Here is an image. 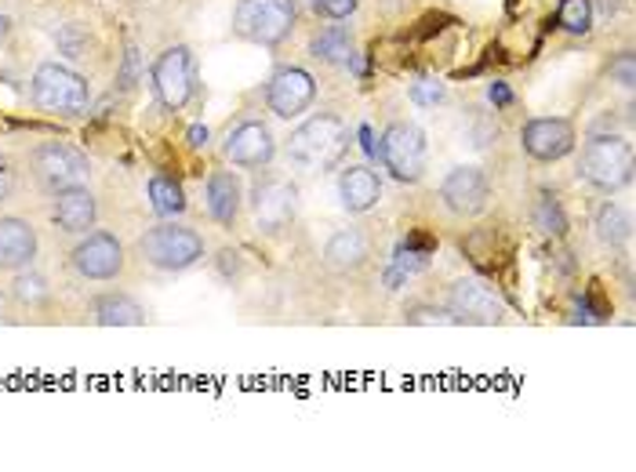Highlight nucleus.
Masks as SVG:
<instances>
[{
    "mask_svg": "<svg viewBox=\"0 0 636 472\" xmlns=\"http://www.w3.org/2000/svg\"><path fill=\"white\" fill-rule=\"evenodd\" d=\"M346 124H342L335 113H317L306 124H298L288 139V156L291 164H298L302 171H328L342 161L346 153Z\"/></svg>",
    "mask_w": 636,
    "mask_h": 472,
    "instance_id": "1",
    "label": "nucleus"
},
{
    "mask_svg": "<svg viewBox=\"0 0 636 472\" xmlns=\"http://www.w3.org/2000/svg\"><path fill=\"white\" fill-rule=\"evenodd\" d=\"M29 94H34V106L51 117H80L91 102L88 80L62 62H40L29 80Z\"/></svg>",
    "mask_w": 636,
    "mask_h": 472,
    "instance_id": "2",
    "label": "nucleus"
},
{
    "mask_svg": "<svg viewBox=\"0 0 636 472\" xmlns=\"http://www.w3.org/2000/svg\"><path fill=\"white\" fill-rule=\"evenodd\" d=\"M139 258L161 272H186L204 258V237L190 226L161 222L139 237Z\"/></svg>",
    "mask_w": 636,
    "mask_h": 472,
    "instance_id": "3",
    "label": "nucleus"
},
{
    "mask_svg": "<svg viewBox=\"0 0 636 472\" xmlns=\"http://www.w3.org/2000/svg\"><path fill=\"white\" fill-rule=\"evenodd\" d=\"M295 0H241L233 12V34L258 48H280L295 34Z\"/></svg>",
    "mask_w": 636,
    "mask_h": 472,
    "instance_id": "4",
    "label": "nucleus"
},
{
    "mask_svg": "<svg viewBox=\"0 0 636 472\" xmlns=\"http://www.w3.org/2000/svg\"><path fill=\"white\" fill-rule=\"evenodd\" d=\"M578 175L600 193H619L633 182V145L619 135H593L582 150Z\"/></svg>",
    "mask_w": 636,
    "mask_h": 472,
    "instance_id": "5",
    "label": "nucleus"
},
{
    "mask_svg": "<svg viewBox=\"0 0 636 472\" xmlns=\"http://www.w3.org/2000/svg\"><path fill=\"white\" fill-rule=\"evenodd\" d=\"M29 171H34V182L44 189V193H62V189L73 186H88L91 178V161L88 153H80L77 145L69 142H40L34 153H29Z\"/></svg>",
    "mask_w": 636,
    "mask_h": 472,
    "instance_id": "6",
    "label": "nucleus"
},
{
    "mask_svg": "<svg viewBox=\"0 0 636 472\" xmlns=\"http://www.w3.org/2000/svg\"><path fill=\"white\" fill-rule=\"evenodd\" d=\"M150 80H153L156 99H161L168 110L190 106V99L196 94V59H193V51L186 44L164 48L161 55L153 59Z\"/></svg>",
    "mask_w": 636,
    "mask_h": 472,
    "instance_id": "7",
    "label": "nucleus"
},
{
    "mask_svg": "<svg viewBox=\"0 0 636 472\" xmlns=\"http://www.w3.org/2000/svg\"><path fill=\"white\" fill-rule=\"evenodd\" d=\"M382 164L396 182H419L425 175V135L408 120H396L382 135Z\"/></svg>",
    "mask_w": 636,
    "mask_h": 472,
    "instance_id": "8",
    "label": "nucleus"
},
{
    "mask_svg": "<svg viewBox=\"0 0 636 472\" xmlns=\"http://www.w3.org/2000/svg\"><path fill=\"white\" fill-rule=\"evenodd\" d=\"M69 261L80 280L110 283L124 272V244L113 233H106V229H99V233H88L77 247H73Z\"/></svg>",
    "mask_w": 636,
    "mask_h": 472,
    "instance_id": "9",
    "label": "nucleus"
},
{
    "mask_svg": "<svg viewBox=\"0 0 636 472\" xmlns=\"http://www.w3.org/2000/svg\"><path fill=\"white\" fill-rule=\"evenodd\" d=\"M252 212L263 233H280V229H288L298 215V186L280 175L263 178V182L252 189Z\"/></svg>",
    "mask_w": 636,
    "mask_h": 472,
    "instance_id": "10",
    "label": "nucleus"
},
{
    "mask_svg": "<svg viewBox=\"0 0 636 472\" xmlns=\"http://www.w3.org/2000/svg\"><path fill=\"white\" fill-rule=\"evenodd\" d=\"M447 312L455 317V323H476V328H492L503 323L506 306L487 283L481 280H458L447 291Z\"/></svg>",
    "mask_w": 636,
    "mask_h": 472,
    "instance_id": "11",
    "label": "nucleus"
},
{
    "mask_svg": "<svg viewBox=\"0 0 636 472\" xmlns=\"http://www.w3.org/2000/svg\"><path fill=\"white\" fill-rule=\"evenodd\" d=\"M313 99H317V80H313L309 73L298 69V66L277 69L274 80H269V88H266L269 110H274L280 120L302 117V113L313 106Z\"/></svg>",
    "mask_w": 636,
    "mask_h": 472,
    "instance_id": "12",
    "label": "nucleus"
},
{
    "mask_svg": "<svg viewBox=\"0 0 636 472\" xmlns=\"http://www.w3.org/2000/svg\"><path fill=\"white\" fill-rule=\"evenodd\" d=\"M520 145H524L527 156H535L542 164L564 161L575 150V124L564 117H535L520 131Z\"/></svg>",
    "mask_w": 636,
    "mask_h": 472,
    "instance_id": "13",
    "label": "nucleus"
},
{
    "mask_svg": "<svg viewBox=\"0 0 636 472\" xmlns=\"http://www.w3.org/2000/svg\"><path fill=\"white\" fill-rule=\"evenodd\" d=\"M222 153L233 167H247V171H252V167H266L269 161H274L277 139L263 120H244L226 135Z\"/></svg>",
    "mask_w": 636,
    "mask_h": 472,
    "instance_id": "14",
    "label": "nucleus"
},
{
    "mask_svg": "<svg viewBox=\"0 0 636 472\" xmlns=\"http://www.w3.org/2000/svg\"><path fill=\"white\" fill-rule=\"evenodd\" d=\"M487 196H492V186H487V175L481 167H455L441 182V201L458 218L481 215L487 207Z\"/></svg>",
    "mask_w": 636,
    "mask_h": 472,
    "instance_id": "15",
    "label": "nucleus"
},
{
    "mask_svg": "<svg viewBox=\"0 0 636 472\" xmlns=\"http://www.w3.org/2000/svg\"><path fill=\"white\" fill-rule=\"evenodd\" d=\"M40 247V237L34 222L18 215H4L0 218V272H23L34 266Z\"/></svg>",
    "mask_w": 636,
    "mask_h": 472,
    "instance_id": "16",
    "label": "nucleus"
},
{
    "mask_svg": "<svg viewBox=\"0 0 636 472\" xmlns=\"http://www.w3.org/2000/svg\"><path fill=\"white\" fill-rule=\"evenodd\" d=\"M99 218V201L88 186H73L55 193V204H51V222H55L62 233H88Z\"/></svg>",
    "mask_w": 636,
    "mask_h": 472,
    "instance_id": "17",
    "label": "nucleus"
},
{
    "mask_svg": "<svg viewBox=\"0 0 636 472\" xmlns=\"http://www.w3.org/2000/svg\"><path fill=\"white\" fill-rule=\"evenodd\" d=\"M339 196H342V207H346L349 215H364L379 204L382 182L368 164H349L339 178Z\"/></svg>",
    "mask_w": 636,
    "mask_h": 472,
    "instance_id": "18",
    "label": "nucleus"
},
{
    "mask_svg": "<svg viewBox=\"0 0 636 472\" xmlns=\"http://www.w3.org/2000/svg\"><path fill=\"white\" fill-rule=\"evenodd\" d=\"M241 204H244V186L237 171H212V178H207V215L218 226H233L241 218Z\"/></svg>",
    "mask_w": 636,
    "mask_h": 472,
    "instance_id": "19",
    "label": "nucleus"
},
{
    "mask_svg": "<svg viewBox=\"0 0 636 472\" xmlns=\"http://www.w3.org/2000/svg\"><path fill=\"white\" fill-rule=\"evenodd\" d=\"M368 261V237L360 229H339L325 244V266L335 272H353Z\"/></svg>",
    "mask_w": 636,
    "mask_h": 472,
    "instance_id": "20",
    "label": "nucleus"
},
{
    "mask_svg": "<svg viewBox=\"0 0 636 472\" xmlns=\"http://www.w3.org/2000/svg\"><path fill=\"white\" fill-rule=\"evenodd\" d=\"M91 312H96L99 328H139V323H145V309L131 295H120V291L99 295Z\"/></svg>",
    "mask_w": 636,
    "mask_h": 472,
    "instance_id": "21",
    "label": "nucleus"
},
{
    "mask_svg": "<svg viewBox=\"0 0 636 472\" xmlns=\"http://www.w3.org/2000/svg\"><path fill=\"white\" fill-rule=\"evenodd\" d=\"M593 229H597V237L603 240V244L622 247V244H629V237H633V218H629V212H625L622 204L608 201V204L597 207Z\"/></svg>",
    "mask_w": 636,
    "mask_h": 472,
    "instance_id": "22",
    "label": "nucleus"
},
{
    "mask_svg": "<svg viewBox=\"0 0 636 472\" xmlns=\"http://www.w3.org/2000/svg\"><path fill=\"white\" fill-rule=\"evenodd\" d=\"M150 207L161 218H175L186 212V193L182 186L168 175H153L150 178Z\"/></svg>",
    "mask_w": 636,
    "mask_h": 472,
    "instance_id": "23",
    "label": "nucleus"
},
{
    "mask_svg": "<svg viewBox=\"0 0 636 472\" xmlns=\"http://www.w3.org/2000/svg\"><path fill=\"white\" fill-rule=\"evenodd\" d=\"M313 59L325 62H349L353 59V37L346 26H328L313 37Z\"/></svg>",
    "mask_w": 636,
    "mask_h": 472,
    "instance_id": "24",
    "label": "nucleus"
},
{
    "mask_svg": "<svg viewBox=\"0 0 636 472\" xmlns=\"http://www.w3.org/2000/svg\"><path fill=\"white\" fill-rule=\"evenodd\" d=\"M12 298L18 302L23 309H40L51 302V283L40 277L34 269H23L15 272V283H12Z\"/></svg>",
    "mask_w": 636,
    "mask_h": 472,
    "instance_id": "25",
    "label": "nucleus"
},
{
    "mask_svg": "<svg viewBox=\"0 0 636 472\" xmlns=\"http://www.w3.org/2000/svg\"><path fill=\"white\" fill-rule=\"evenodd\" d=\"M557 23H560V29H568V34L586 37L593 29V0H564Z\"/></svg>",
    "mask_w": 636,
    "mask_h": 472,
    "instance_id": "26",
    "label": "nucleus"
},
{
    "mask_svg": "<svg viewBox=\"0 0 636 472\" xmlns=\"http://www.w3.org/2000/svg\"><path fill=\"white\" fill-rule=\"evenodd\" d=\"M535 218H538V229H542V233H549V237H564V233H568V218H564V212H560L557 196L542 193V201H538V207H535Z\"/></svg>",
    "mask_w": 636,
    "mask_h": 472,
    "instance_id": "27",
    "label": "nucleus"
},
{
    "mask_svg": "<svg viewBox=\"0 0 636 472\" xmlns=\"http://www.w3.org/2000/svg\"><path fill=\"white\" fill-rule=\"evenodd\" d=\"M447 99V88L441 80H433V77H422V80H415L411 84V102L415 106H441V102Z\"/></svg>",
    "mask_w": 636,
    "mask_h": 472,
    "instance_id": "28",
    "label": "nucleus"
},
{
    "mask_svg": "<svg viewBox=\"0 0 636 472\" xmlns=\"http://www.w3.org/2000/svg\"><path fill=\"white\" fill-rule=\"evenodd\" d=\"M313 12L331 18V23H342V18H349L353 12H357V0H309Z\"/></svg>",
    "mask_w": 636,
    "mask_h": 472,
    "instance_id": "29",
    "label": "nucleus"
},
{
    "mask_svg": "<svg viewBox=\"0 0 636 472\" xmlns=\"http://www.w3.org/2000/svg\"><path fill=\"white\" fill-rule=\"evenodd\" d=\"M404 320L408 323H455V317L441 306H408L404 309Z\"/></svg>",
    "mask_w": 636,
    "mask_h": 472,
    "instance_id": "30",
    "label": "nucleus"
},
{
    "mask_svg": "<svg viewBox=\"0 0 636 472\" xmlns=\"http://www.w3.org/2000/svg\"><path fill=\"white\" fill-rule=\"evenodd\" d=\"M15 186H18L15 164L8 161V156H0V204L12 201V196H15Z\"/></svg>",
    "mask_w": 636,
    "mask_h": 472,
    "instance_id": "31",
    "label": "nucleus"
},
{
    "mask_svg": "<svg viewBox=\"0 0 636 472\" xmlns=\"http://www.w3.org/2000/svg\"><path fill=\"white\" fill-rule=\"evenodd\" d=\"M611 77L619 80L622 88H633V84H636V73H633V55H629V51H625V55H622V59H619V62H614V66H611Z\"/></svg>",
    "mask_w": 636,
    "mask_h": 472,
    "instance_id": "32",
    "label": "nucleus"
},
{
    "mask_svg": "<svg viewBox=\"0 0 636 472\" xmlns=\"http://www.w3.org/2000/svg\"><path fill=\"white\" fill-rule=\"evenodd\" d=\"M487 99L498 102V106H509V102H513V94H509L506 84H492V91H487Z\"/></svg>",
    "mask_w": 636,
    "mask_h": 472,
    "instance_id": "33",
    "label": "nucleus"
},
{
    "mask_svg": "<svg viewBox=\"0 0 636 472\" xmlns=\"http://www.w3.org/2000/svg\"><path fill=\"white\" fill-rule=\"evenodd\" d=\"M8 34H12V18H8V15H0V48H4Z\"/></svg>",
    "mask_w": 636,
    "mask_h": 472,
    "instance_id": "34",
    "label": "nucleus"
},
{
    "mask_svg": "<svg viewBox=\"0 0 636 472\" xmlns=\"http://www.w3.org/2000/svg\"><path fill=\"white\" fill-rule=\"evenodd\" d=\"M190 139H193V145H204L207 142V128H193Z\"/></svg>",
    "mask_w": 636,
    "mask_h": 472,
    "instance_id": "35",
    "label": "nucleus"
}]
</instances>
